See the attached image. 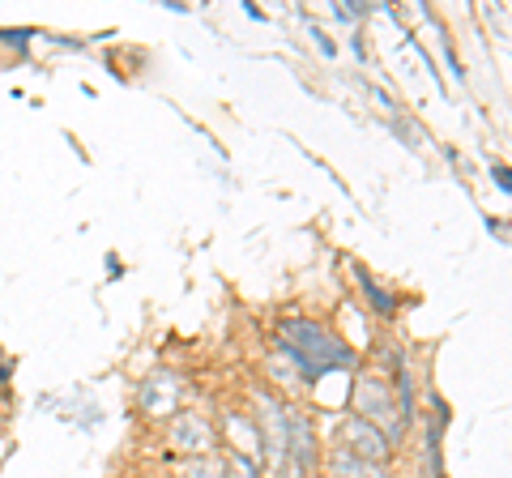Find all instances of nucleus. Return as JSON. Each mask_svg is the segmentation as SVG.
Listing matches in <instances>:
<instances>
[{
	"instance_id": "1",
	"label": "nucleus",
	"mask_w": 512,
	"mask_h": 478,
	"mask_svg": "<svg viewBox=\"0 0 512 478\" xmlns=\"http://www.w3.org/2000/svg\"><path fill=\"white\" fill-rule=\"evenodd\" d=\"M282 338H286V355H291L308 376L350 368V363H355V350L342 346V338H333V333H325L312 321H286Z\"/></svg>"
},
{
	"instance_id": "2",
	"label": "nucleus",
	"mask_w": 512,
	"mask_h": 478,
	"mask_svg": "<svg viewBox=\"0 0 512 478\" xmlns=\"http://www.w3.org/2000/svg\"><path fill=\"white\" fill-rule=\"evenodd\" d=\"M346 440L355 444V449H350V453H355L359 461H367V466H380L384 453H389V436L376 432V427L367 423V419H359V414L346 423Z\"/></svg>"
},
{
	"instance_id": "3",
	"label": "nucleus",
	"mask_w": 512,
	"mask_h": 478,
	"mask_svg": "<svg viewBox=\"0 0 512 478\" xmlns=\"http://www.w3.org/2000/svg\"><path fill=\"white\" fill-rule=\"evenodd\" d=\"M175 444H180V449H192V453H205L210 449V427H205L197 414H184V419L175 423Z\"/></svg>"
},
{
	"instance_id": "4",
	"label": "nucleus",
	"mask_w": 512,
	"mask_h": 478,
	"mask_svg": "<svg viewBox=\"0 0 512 478\" xmlns=\"http://www.w3.org/2000/svg\"><path fill=\"white\" fill-rule=\"evenodd\" d=\"M359 414H384V419H393V406H389V393L380 389V380H363L359 385Z\"/></svg>"
},
{
	"instance_id": "5",
	"label": "nucleus",
	"mask_w": 512,
	"mask_h": 478,
	"mask_svg": "<svg viewBox=\"0 0 512 478\" xmlns=\"http://www.w3.org/2000/svg\"><path fill=\"white\" fill-rule=\"evenodd\" d=\"M141 402L150 410H167L175 402V376H154L146 385V393H141Z\"/></svg>"
},
{
	"instance_id": "6",
	"label": "nucleus",
	"mask_w": 512,
	"mask_h": 478,
	"mask_svg": "<svg viewBox=\"0 0 512 478\" xmlns=\"http://www.w3.org/2000/svg\"><path fill=\"white\" fill-rule=\"evenodd\" d=\"M333 478H384V470L367 466V461H359L355 453H342L338 461H333Z\"/></svg>"
},
{
	"instance_id": "7",
	"label": "nucleus",
	"mask_w": 512,
	"mask_h": 478,
	"mask_svg": "<svg viewBox=\"0 0 512 478\" xmlns=\"http://www.w3.org/2000/svg\"><path fill=\"white\" fill-rule=\"evenodd\" d=\"M363 291H367V295H372V304H376L380 312H393V299H389V295H384V291H380V286H376L372 278H363Z\"/></svg>"
},
{
	"instance_id": "8",
	"label": "nucleus",
	"mask_w": 512,
	"mask_h": 478,
	"mask_svg": "<svg viewBox=\"0 0 512 478\" xmlns=\"http://www.w3.org/2000/svg\"><path fill=\"white\" fill-rule=\"evenodd\" d=\"M495 184L508 188V193H512V171H508V167H495Z\"/></svg>"
}]
</instances>
